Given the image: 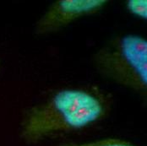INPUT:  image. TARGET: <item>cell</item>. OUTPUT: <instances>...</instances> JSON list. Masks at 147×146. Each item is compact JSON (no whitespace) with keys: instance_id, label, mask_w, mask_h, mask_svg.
<instances>
[{"instance_id":"obj_1","label":"cell","mask_w":147,"mask_h":146,"mask_svg":"<svg viewBox=\"0 0 147 146\" xmlns=\"http://www.w3.org/2000/svg\"><path fill=\"white\" fill-rule=\"evenodd\" d=\"M113 104L112 95L98 86L62 89L26 112L20 137L31 145L56 134L81 130L107 117Z\"/></svg>"},{"instance_id":"obj_2","label":"cell","mask_w":147,"mask_h":146,"mask_svg":"<svg viewBox=\"0 0 147 146\" xmlns=\"http://www.w3.org/2000/svg\"><path fill=\"white\" fill-rule=\"evenodd\" d=\"M96 71L114 83L147 96V41L135 34L113 37L92 58Z\"/></svg>"},{"instance_id":"obj_3","label":"cell","mask_w":147,"mask_h":146,"mask_svg":"<svg viewBox=\"0 0 147 146\" xmlns=\"http://www.w3.org/2000/svg\"><path fill=\"white\" fill-rule=\"evenodd\" d=\"M108 3L107 0L56 1L36 21L34 33L46 36L58 32L83 17L97 14Z\"/></svg>"},{"instance_id":"obj_4","label":"cell","mask_w":147,"mask_h":146,"mask_svg":"<svg viewBox=\"0 0 147 146\" xmlns=\"http://www.w3.org/2000/svg\"><path fill=\"white\" fill-rule=\"evenodd\" d=\"M58 146H137L132 143L117 138H107L89 142H67L61 143Z\"/></svg>"},{"instance_id":"obj_5","label":"cell","mask_w":147,"mask_h":146,"mask_svg":"<svg viewBox=\"0 0 147 146\" xmlns=\"http://www.w3.org/2000/svg\"><path fill=\"white\" fill-rule=\"evenodd\" d=\"M125 6L131 15L145 20L147 19L146 0H128Z\"/></svg>"},{"instance_id":"obj_6","label":"cell","mask_w":147,"mask_h":146,"mask_svg":"<svg viewBox=\"0 0 147 146\" xmlns=\"http://www.w3.org/2000/svg\"><path fill=\"white\" fill-rule=\"evenodd\" d=\"M0 64H1V62H0Z\"/></svg>"}]
</instances>
